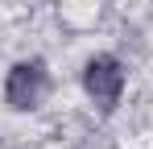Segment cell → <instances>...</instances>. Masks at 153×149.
Listing matches in <instances>:
<instances>
[{"instance_id": "6da1fadb", "label": "cell", "mask_w": 153, "mask_h": 149, "mask_svg": "<svg viewBox=\"0 0 153 149\" xmlns=\"http://www.w3.org/2000/svg\"><path fill=\"white\" fill-rule=\"evenodd\" d=\"M50 95V66L46 58H21L4 74V104L13 112H33Z\"/></svg>"}, {"instance_id": "7a4b0ae2", "label": "cell", "mask_w": 153, "mask_h": 149, "mask_svg": "<svg viewBox=\"0 0 153 149\" xmlns=\"http://www.w3.org/2000/svg\"><path fill=\"white\" fill-rule=\"evenodd\" d=\"M124 83H128V74H124V62L116 54H91L87 58V66H83V91H87V99L103 116L116 112V104L124 95Z\"/></svg>"}]
</instances>
